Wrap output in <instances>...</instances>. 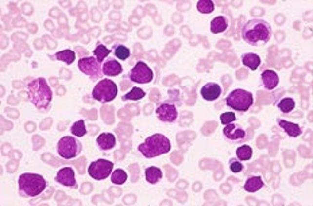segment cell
<instances>
[{"label":"cell","mask_w":313,"mask_h":206,"mask_svg":"<svg viewBox=\"0 0 313 206\" xmlns=\"http://www.w3.org/2000/svg\"><path fill=\"white\" fill-rule=\"evenodd\" d=\"M242 38L251 46H263L272 38V26L263 19H251L242 29Z\"/></svg>","instance_id":"cell-1"},{"label":"cell","mask_w":313,"mask_h":206,"mask_svg":"<svg viewBox=\"0 0 313 206\" xmlns=\"http://www.w3.org/2000/svg\"><path fill=\"white\" fill-rule=\"evenodd\" d=\"M27 93H29V100L37 109L47 111L50 108L53 93L45 78L42 77L34 78L31 83L27 84Z\"/></svg>","instance_id":"cell-2"},{"label":"cell","mask_w":313,"mask_h":206,"mask_svg":"<svg viewBox=\"0 0 313 206\" xmlns=\"http://www.w3.org/2000/svg\"><path fill=\"white\" fill-rule=\"evenodd\" d=\"M19 195L23 198H34L46 190V179L34 172H24L18 178Z\"/></svg>","instance_id":"cell-3"},{"label":"cell","mask_w":313,"mask_h":206,"mask_svg":"<svg viewBox=\"0 0 313 206\" xmlns=\"http://www.w3.org/2000/svg\"><path fill=\"white\" fill-rule=\"evenodd\" d=\"M139 153L147 158V159H153L156 156H161L163 154L170 153L172 150V144L168 136L163 134H154V135L146 137V140L139 144Z\"/></svg>","instance_id":"cell-4"},{"label":"cell","mask_w":313,"mask_h":206,"mask_svg":"<svg viewBox=\"0 0 313 206\" xmlns=\"http://www.w3.org/2000/svg\"><path fill=\"white\" fill-rule=\"evenodd\" d=\"M253 103H254L253 93L244 89H234L226 97L227 106L238 112H247L253 105Z\"/></svg>","instance_id":"cell-5"},{"label":"cell","mask_w":313,"mask_h":206,"mask_svg":"<svg viewBox=\"0 0 313 206\" xmlns=\"http://www.w3.org/2000/svg\"><path fill=\"white\" fill-rule=\"evenodd\" d=\"M82 151L81 141L75 136H64L57 143V154L64 159H73Z\"/></svg>","instance_id":"cell-6"},{"label":"cell","mask_w":313,"mask_h":206,"mask_svg":"<svg viewBox=\"0 0 313 206\" xmlns=\"http://www.w3.org/2000/svg\"><path fill=\"white\" fill-rule=\"evenodd\" d=\"M116 96H117V85L108 78H104L96 84L92 90V97L100 103H110L115 100Z\"/></svg>","instance_id":"cell-7"},{"label":"cell","mask_w":313,"mask_h":206,"mask_svg":"<svg viewBox=\"0 0 313 206\" xmlns=\"http://www.w3.org/2000/svg\"><path fill=\"white\" fill-rule=\"evenodd\" d=\"M114 170V163L111 160L99 159L92 162L88 166V174L92 179L96 181H104L110 177Z\"/></svg>","instance_id":"cell-8"},{"label":"cell","mask_w":313,"mask_h":206,"mask_svg":"<svg viewBox=\"0 0 313 206\" xmlns=\"http://www.w3.org/2000/svg\"><path fill=\"white\" fill-rule=\"evenodd\" d=\"M78 69L88 76L92 81L99 80L101 74H103V66L95 57H82L78 61Z\"/></svg>","instance_id":"cell-9"},{"label":"cell","mask_w":313,"mask_h":206,"mask_svg":"<svg viewBox=\"0 0 313 206\" xmlns=\"http://www.w3.org/2000/svg\"><path fill=\"white\" fill-rule=\"evenodd\" d=\"M128 78L133 81V83L137 84H149L153 81L154 78V73L151 70L149 65H146L145 62L139 61L138 64H135L130 74H128Z\"/></svg>","instance_id":"cell-10"},{"label":"cell","mask_w":313,"mask_h":206,"mask_svg":"<svg viewBox=\"0 0 313 206\" xmlns=\"http://www.w3.org/2000/svg\"><path fill=\"white\" fill-rule=\"evenodd\" d=\"M156 118L159 119L163 123H174L177 118H178V111L174 104H169V103H163L156 108Z\"/></svg>","instance_id":"cell-11"},{"label":"cell","mask_w":313,"mask_h":206,"mask_svg":"<svg viewBox=\"0 0 313 206\" xmlns=\"http://www.w3.org/2000/svg\"><path fill=\"white\" fill-rule=\"evenodd\" d=\"M56 182L59 185H64L66 188L77 189V182H76L75 170L72 167H64L59 169L56 174Z\"/></svg>","instance_id":"cell-12"},{"label":"cell","mask_w":313,"mask_h":206,"mask_svg":"<svg viewBox=\"0 0 313 206\" xmlns=\"http://www.w3.org/2000/svg\"><path fill=\"white\" fill-rule=\"evenodd\" d=\"M223 134H224V136L228 140L234 141V143H238V141L243 140L246 137V131L243 130V127H240L236 123L227 124L224 130H223Z\"/></svg>","instance_id":"cell-13"},{"label":"cell","mask_w":313,"mask_h":206,"mask_svg":"<svg viewBox=\"0 0 313 206\" xmlns=\"http://www.w3.org/2000/svg\"><path fill=\"white\" fill-rule=\"evenodd\" d=\"M201 96L204 100L215 101L221 96V86L216 83H208L201 88Z\"/></svg>","instance_id":"cell-14"},{"label":"cell","mask_w":313,"mask_h":206,"mask_svg":"<svg viewBox=\"0 0 313 206\" xmlns=\"http://www.w3.org/2000/svg\"><path fill=\"white\" fill-rule=\"evenodd\" d=\"M123 71V68L120 65L119 61L116 59L111 58V59H105L104 64H103V74L107 77H116L120 76Z\"/></svg>","instance_id":"cell-15"},{"label":"cell","mask_w":313,"mask_h":206,"mask_svg":"<svg viewBox=\"0 0 313 206\" xmlns=\"http://www.w3.org/2000/svg\"><path fill=\"white\" fill-rule=\"evenodd\" d=\"M96 144L99 146L100 150L103 151H110L116 146V137L114 134L111 132H103L98 136L96 139Z\"/></svg>","instance_id":"cell-16"},{"label":"cell","mask_w":313,"mask_h":206,"mask_svg":"<svg viewBox=\"0 0 313 206\" xmlns=\"http://www.w3.org/2000/svg\"><path fill=\"white\" fill-rule=\"evenodd\" d=\"M262 85L265 86L267 90H273L278 86L279 84V76L274 70H265L261 76Z\"/></svg>","instance_id":"cell-17"},{"label":"cell","mask_w":313,"mask_h":206,"mask_svg":"<svg viewBox=\"0 0 313 206\" xmlns=\"http://www.w3.org/2000/svg\"><path fill=\"white\" fill-rule=\"evenodd\" d=\"M278 125L282 128V130L290 136V137H297L302 134V128L301 125L294 123H290V121H286L284 119H278Z\"/></svg>","instance_id":"cell-18"},{"label":"cell","mask_w":313,"mask_h":206,"mask_svg":"<svg viewBox=\"0 0 313 206\" xmlns=\"http://www.w3.org/2000/svg\"><path fill=\"white\" fill-rule=\"evenodd\" d=\"M228 19L226 17H216L211 20V33L212 34H220V33H224L227 29H228Z\"/></svg>","instance_id":"cell-19"},{"label":"cell","mask_w":313,"mask_h":206,"mask_svg":"<svg viewBox=\"0 0 313 206\" xmlns=\"http://www.w3.org/2000/svg\"><path fill=\"white\" fill-rule=\"evenodd\" d=\"M145 177H146V181L150 183V185H156V183H158L161 179H162L163 177L162 170H161V169H158L156 166H150V167H147V169H146Z\"/></svg>","instance_id":"cell-20"},{"label":"cell","mask_w":313,"mask_h":206,"mask_svg":"<svg viewBox=\"0 0 313 206\" xmlns=\"http://www.w3.org/2000/svg\"><path fill=\"white\" fill-rule=\"evenodd\" d=\"M263 179L259 175H254V177H250L246 183H244V190L247 193H256L259 191L262 188H263Z\"/></svg>","instance_id":"cell-21"},{"label":"cell","mask_w":313,"mask_h":206,"mask_svg":"<svg viewBox=\"0 0 313 206\" xmlns=\"http://www.w3.org/2000/svg\"><path fill=\"white\" fill-rule=\"evenodd\" d=\"M242 62H243V65L250 68L251 70H256V69L259 68V65H261V57H259L258 54H254V53L243 54V57H242Z\"/></svg>","instance_id":"cell-22"},{"label":"cell","mask_w":313,"mask_h":206,"mask_svg":"<svg viewBox=\"0 0 313 206\" xmlns=\"http://www.w3.org/2000/svg\"><path fill=\"white\" fill-rule=\"evenodd\" d=\"M52 58L57 59V61H62V62H65L66 65H72V64H73V61L76 59V53L73 52V50L66 49V50L57 52L54 55H52Z\"/></svg>","instance_id":"cell-23"},{"label":"cell","mask_w":313,"mask_h":206,"mask_svg":"<svg viewBox=\"0 0 313 206\" xmlns=\"http://www.w3.org/2000/svg\"><path fill=\"white\" fill-rule=\"evenodd\" d=\"M112 53L115 55L116 58L120 59V61H126V59L130 58V55H131V50L126 47L122 43H115L114 47H112Z\"/></svg>","instance_id":"cell-24"},{"label":"cell","mask_w":313,"mask_h":206,"mask_svg":"<svg viewBox=\"0 0 313 206\" xmlns=\"http://www.w3.org/2000/svg\"><path fill=\"white\" fill-rule=\"evenodd\" d=\"M112 50H110L108 47H105L103 43H98L95 50H93V57L99 61L100 64H103V61H105V58L111 54Z\"/></svg>","instance_id":"cell-25"},{"label":"cell","mask_w":313,"mask_h":206,"mask_svg":"<svg viewBox=\"0 0 313 206\" xmlns=\"http://www.w3.org/2000/svg\"><path fill=\"white\" fill-rule=\"evenodd\" d=\"M278 108L281 109V112L284 113H290L292 111H294L296 108V101L293 100L292 97H284L278 101Z\"/></svg>","instance_id":"cell-26"},{"label":"cell","mask_w":313,"mask_h":206,"mask_svg":"<svg viewBox=\"0 0 313 206\" xmlns=\"http://www.w3.org/2000/svg\"><path fill=\"white\" fill-rule=\"evenodd\" d=\"M70 132H72V135L76 136V137H82V136L87 135V125H85V121H84V120L76 121V123L70 127Z\"/></svg>","instance_id":"cell-27"},{"label":"cell","mask_w":313,"mask_h":206,"mask_svg":"<svg viewBox=\"0 0 313 206\" xmlns=\"http://www.w3.org/2000/svg\"><path fill=\"white\" fill-rule=\"evenodd\" d=\"M146 96L145 90L140 88H133L127 94L123 96V100H133V101H138L142 100L143 97Z\"/></svg>","instance_id":"cell-28"},{"label":"cell","mask_w":313,"mask_h":206,"mask_svg":"<svg viewBox=\"0 0 313 206\" xmlns=\"http://www.w3.org/2000/svg\"><path fill=\"white\" fill-rule=\"evenodd\" d=\"M111 181H112V183H115V185H123V183L127 181V174H126V171L122 170V169L114 170L112 171V174H111Z\"/></svg>","instance_id":"cell-29"},{"label":"cell","mask_w":313,"mask_h":206,"mask_svg":"<svg viewBox=\"0 0 313 206\" xmlns=\"http://www.w3.org/2000/svg\"><path fill=\"white\" fill-rule=\"evenodd\" d=\"M253 156V148L250 146H242L236 150V158L239 160H250Z\"/></svg>","instance_id":"cell-30"},{"label":"cell","mask_w":313,"mask_h":206,"mask_svg":"<svg viewBox=\"0 0 313 206\" xmlns=\"http://www.w3.org/2000/svg\"><path fill=\"white\" fill-rule=\"evenodd\" d=\"M197 10L201 14H211L215 10L214 1H211V0H200L197 3Z\"/></svg>","instance_id":"cell-31"},{"label":"cell","mask_w":313,"mask_h":206,"mask_svg":"<svg viewBox=\"0 0 313 206\" xmlns=\"http://www.w3.org/2000/svg\"><path fill=\"white\" fill-rule=\"evenodd\" d=\"M235 120H236V116L234 112H224L223 115H220V121L223 125L235 123Z\"/></svg>","instance_id":"cell-32"},{"label":"cell","mask_w":313,"mask_h":206,"mask_svg":"<svg viewBox=\"0 0 313 206\" xmlns=\"http://www.w3.org/2000/svg\"><path fill=\"white\" fill-rule=\"evenodd\" d=\"M230 169H231L232 172L238 174L240 171L243 170V165H242V160H239L238 158H234V159L230 160Z\"/></svg>","instance_id":"cell-33"}]
</instances>
